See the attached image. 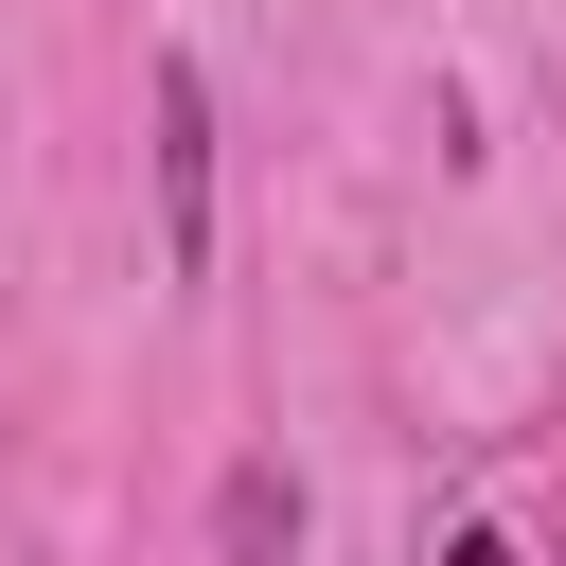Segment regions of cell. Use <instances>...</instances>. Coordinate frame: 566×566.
<instances>
[{
  "label": "cell",
  "instance_id": "6da1fadb",
  "mask_svg": "<svg viewBox=\"0 0 566 566\" xmlns=\"http://www.w3.org/2000/svg\"><path fill=\"white\" fill-rule=\"evenodd\" d=\"M142 124H159V265L195 283V265H212V71L159 53V71H142Z\"/></svg>",
  "mask_w": 566,
  "mask_h": 566
},
{
  "label": "cell",
  "instance_id": "7a4b0ae2",
  "mask_svg": "<svg viewBox=\"0 0 566 566\" xmlns=\"http://www.w3.org/2000/svg\"><path fill=\"white\" fill-rule=\"evenodd\" d=\"M265 548H301V478L283 460H230L212 478V566H265Z\"/></svg>",
  "mask_w": 566,
  "mask_h": 566
},
{
  "label": "cell",
  "instance_id": "3957f363",
  "mask_svg": "<svg viewBox=\"0 0 566 566\" xmlns=\"http://www.w3.org/2000/svg\"><path fill=\"white\" fill-rule=\"evenodd\" d=\"M442 566H513V531H460V548H442Z\"/></svg>",
  "mask_w": 566,
  "mask_h": 566
}]
</instances>
